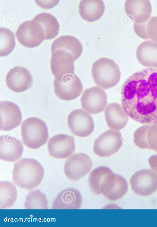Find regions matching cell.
<instances>
[{
  "instance_id": "83f0119b",
  "label": "cell",
  "mask_w": 157,
  "mask_h": 227,
  "mask_svg": "<svg viewBox=\"0 0 157 227\" xmlns=\"http://www.w3.org/2000/svg\"><path fill=\"white\" fill-rule=\"evenodd\" d=\"M17 197L16 187L12 182L2 181L0 182V209H4L12 207Z\"/></svg>"
},
{
  "instance_id": "2e32d148",
  "label": "cell",
  "mask_w": 157,
  "mask_h": 227,
  "mask_svg": "<svg viewBox=\"0 0 157 227\" xmlns=\"http://www.w3.org/2000/svg\"><path fill=\"white\" fill-rule=\"evenodd\" d=\"M1 131H9L19 126L22 117L21 111L15 103L9 101L0 102Z\"/></svg>"
},
{
  "instance_id": "4316f807",
  "label": "cell",
  "mask_w": 157,
  "mask_h": 227,
  "mask_svg": "<svg viewBox=\"0 0 157 227\" xmlns=\"http://www.w3.org/2000/svg\"><path fill=\"white\" fill-rule=\"evenodd\" d=\"M133 29L136 34L141 38L157 43V16H151L147 21L143 24L134 23Z\"/></svg>"
},
{
  "instance_id": "3957f363",
  "label": "cell",
  "mask_w": 157,
  "mask_h": 227,
  "mask_svg": "<svg viewBox=\"0 0 157 227\" xmlns=\"http://www.w3.org/2000/svg\"><path fill=\"white\" fill-rule=\"evenodd\" d=\"M91 73L95 84L105 89L116 85L121 76L117 65L112 60L106 57L101 58L94 63Z\"/></svg>"
},
{
  "instance_id": "d4e9b609",
  "label": "cell",
  "mask_w": 157,
  "mask_h": 227,
  "mask_svg": "<svg viewBox=\"0 0 157 227\" xmlns=\"http://www.w3.org/2000/svg\"><path fill=\"white\" fill-rule=\"evenodd\" d=\"M38 22L43 28L45 40H50L57 36L59 30V25L53 15L46 12L38 14L33 19Z\"/></svg>"
},
{
  "instance_id": "ac0fdd59",
  "label": "cell",
  "mask_w": 157,
  "mask_h": 227,
  "mask_svg": "<svg viewBox=\"0 0 157 227\" xmlns=\"http://www.w3.org/2000/svg\"><path fill=\"white\" fill-rule=\"evenodd\" d=\"M133 140L139 148L153 150L157 152V123L138 128L134 133Z\"/></svg>"
},
{
  "instance_id": "8992f818",
  "label": "cell",
  "mask_w": 157,
  "mask_h": 227,
  "mask_svg": "<svg viewBox=\"0 0 157 227\" xmlns=\"http://www.w3.org/2000/svg\"><path fill=\"white\" fill-rule=\"evenodd\" d=\"M83 88L80 80L74 73L65 75L60 79L54 78V93L60 100L69 101L75 99L81 94Z\"/></svg>"
},
{
  "instance_id": "d6986e66",
  "label": "cell",
  "mask_w": 157,
  "mask_h": 227,
  "mask_svg": "<svg viewBox=\"0 0 157 227\" xmlns=\"http://www.w3.org/2000/svg\"><path fill=\"white\" fill-rule=\"evenodd\" d=\"M124 7L126 14L135 24L144 23L151 16L152 7L149 0H126Z\"/></svg>"
},
{
  "instance_id": "7a4b0ae2",
  "label": "cell",
  "mask_w": 157,
  "mask_h": 227,
  "mask_svg": "<svg viewBox=\"0 0 157 227\" xmlns=\"http://www.w3.org/2000/svg\"><path fill=\"white\" fill-rule=\"evenodd\" d=\"M12 174L13 181L18 188L31 190L41 182L44 176V170L36 160L23 158L14 164Z\"/></svg>"
},
{
  "instance_id": "e0dca14e",
  "label": "cell",
  "mask_w": 157,
  "mask_h": 227,
  "mask_svg": "<svg viewBox=\"0 0 157 227\" xmlns=\"http://www.w3.org/2000/svg\"><path fill=\"white\" fill-rule=\"evenodd\" d=\"M23 151L20 140L14 136L3 135L0 136V159L7 162H15L21 157Z\"/></svg>"
},
{
  "instance_id": "5b68a950",
  "label": "cell",
  "mask_w": 157,
  "mask_h": 227,
  "mask_svg": "<svg viewBox=\"0 0 157 227\" xmlns=\"http://www.w3.org/2000/svg\"><path fill=\"white\" fill-rule=\"evenodd\" d=\"M15 34L19 42L27 48L36 47L45 40L43 28L38 22L33 19L21 23Z\"/></svg>"
},
{
  "instance_id": "9a60e30c",
  "label": "cell",
  "mask_w": 157,
  "mask_h": 227,
  "mask_svg": "<svg viewBox=\"0 0 157 227\" xmlns=\"http://www.w3.org/2000/svg\"><path fill=\"white\" fill-rule=\"evenodd\" d=\"M115 174L109 167H98L93 170L88 178V183L91 191L99 195L102 194L114 180Z\"/></svg>"
},
{
  "instance_id": "5bb4252c",
  "label": "cell",
  "mask_w": 157,
  "mask_h": 227,
  "mask_svg": "<svg viewBox=\"0 0 157 227\" xmlns=\"http://www.w3.org/2000/svg\"><path fill=\"white\" fill-rule=\"evenodd\" d=\"M51 53L50 68L55 78L60 79L65 75L74 73L75 61L70 53L61 50H55Z\"/></svg>"
},
{
  "instance_id": "44dd1931",
  "label": "cell",
  "mask_w": 157,
  "mask_h": 227,
  "mask_svg": "<svg viewBox=\"0 0 157 227\" xmlns=\"http://www.w3.org/2000/svg\"><path fill=\"white\" fill-rule=\"evenodd\" d=\"M104 113L107 124L111 129L120 131L127 124L129 116L118 103L108 104L105 109Z\"/></svg>"
},
{
  "instance_id": "cb8c5ba5",
  "label": "cell",
  "mask_w": 157,
  "mask_h": 227,
  "mask_svg": "<svg viewBox=\"0 0 157 227\" xmlns=\"http://www.w3.org/2000/svg\"><path fill=\"white\" fill-rule=\"evenodd\" d=\"M79 14L84 20L93 22L99 19L104 14L105 6L102 0H81L78 6Z\"/></svg>"
},
{
  "instance_id": "52a82bcc",
  "label": "cell",
  "mask_w": 157,
  "mask_h": 227,
  "mask_svg": "<svg viewBox=\"0 0 157 227\" xmlns=\"http://www.w3.org/2000/svg\"><path fill=\"white\" fill-rule=\"evenodd\" d=\"M122 144L121 133L118 131L109 129L96 139L93 151L100 157H108L117 152Z\"/></svg>"
},
{
  "instance_id": "f546056e",
  "label": "cell",
  "mask_w": 157,
  "mask_h": 227,
  "mask_svg": "<svg viewBox=\"0 0 157 227\" xmlns=\"http://www.w3.org/2000/svg\"><path fill=\"white\" fill-rule=\"evenodd\" d=\"M15 46V37L10 29L0 28V56L4 57L10 54Z\"/></svg>"
},
{
  "instance_id": "7402d4cb",
  "label": "cell",
  "mask_w": 157,
  "mask_h": 227,
  "mask_svg": "<svg viewBox=\"0 0 157 227\" xmlns=\"http://www.w3.org/2000/svg\"><path fill=\"white\" fill-rule=\"evenodd\" d=\"M136 56L143 66L157 68V43L150 40L143 42L137 48Z\"/></svg>"
},
{
  "instance_id": "ffe728a7",
  "label": "cell",
  "mask_w": 157,
  "mask_h": 227,
  "mask_svg": "<svg viewBox=\"0 0 157 227\" xmlns=\"http://www.w3.org/2000/svg\"><path fill=\"white\" fill-rule=\"evenodd\" d=\"M82 198L80 192L74 188H67L61 192L54 200L52 209H78L81 207Z\"/></svg>"
},
{
  "instance_id": "484cf974",
  "label": "cell",
  "mask_w": 157,
  "mask_h": 227,
  "mask_svg": "<svg viewBox=\"0 0 157 227\" xmlns=\"http://www.w3.org/2000/svg\"><path fill=\"white\" fill-rule=\"evenodd\" d=\"M128 188L126 180L121 175L115 174L114 180L102 194L109 200L116 201L126 194Z\"/></svg>"
},
{
  "instance_id": "4dcf8cb0",
  "label": "cell",
  "mask_w": 157,
  "mask_h": 227,
  "mask_svg": "<svg viewBox=\"0 0 157 227\" xmlns=\"http://www.w3.org/2000/svg\"><path fill=\"white\" fill-rule=\"evenodd\" d=\"M148 162L151 170L157 174V154L150 156Z\"/></svg>"
},
{
  "instance_id": "603a6c76",
  "label": "cell",
  "mask_w": 157,
  "mask_h": 227,
  "mask_svg": "<svg viewBox=\"0 0 157 227\" xmlns=\"http://www.w3.org/2000/svg\"><path fill=\"white\" fill-rule=\"evenodd\" d=\"M56 50H64L70 53L75 61L80 56L83 48L77 38L67 35L59 37L53 41L51 45V52Z\"/></svg>"
},
{
  "instance_id": "7c38bea8",
  "label": "cell",
  "mask_w": 157,
  "mask_h": 227,
  "mask_svg": "<svg viewBox=\"0 0 157 227\" xmlns=\"http://www.w3.org/2000/svg\"><path fill=\"white\" fill-rule=\"evenodd\" d=\"M49 155L57 159H65L75 152V144L73 136L65 134H59L51 138L48 143Z\"/></svg>"
},
{
  "instance_id": "8fae6325",
  "label": "cell",
  "mask_w": 157,
  "mask_h": 227,
  "mask_svg": "<svg viewBox=\"0 0 157 227\" xmlns=\"http://www.w3.org/2000/svg\"><path fill=\"white\" fill-rule=\"evenodd\" d=\"M80 101L82 108L90 114H98L103 111L107 104L105 91L97 86L85 89Z\"/></svg>"
},
{
  "instance_id": "ba28073f",
  "label": "cell",
  "mask_w": 157,
  "mask_h": 227,
  "mask_svg": "<svg viewBox=\"0 0 157 227\" xmlns=\"http://www.w3.org/2000/svg\"><path fill=\"white\" fill-rule=\"evenodd\" d=\"M130 184L136 194L144 197L151 195L157 190V174L152 170H140L132 176Z\"/></svg>"
},
{
  "instance_id": "9c48e42d",
  "label": "cell",
  "mask_w": 157,
  "mask_h": 227,
  "mask_svg": "<svg viewBox=\"0 0 157 227\" xmlns=\"http://www.w3.org/2000/svg\"><path fill=\"white\" fill-rule=\"evenodd\" d=\"M92 166V162L87 155L82 153L74 154L65 161V175L70 180L77 181L86 176Z\"/></svg>"
},
{
  "instance_id": "30bf717a",
  "label": "cell",
  "mask_w": 157,
  "mask_h": 227,
  "mask_svg": "<svg viewBox=\"0 0 157 227\" xmlns=\"http://www.w3.org/2000/svg\"><path fill=\"white\" fill-rule=\"evenodd\" d=\"M67 123L71 132L81 137L89 135L94 128L92 117L88 112L81 109L71 112L67 117Z\"/></svg>"
},
{
  "instance_id": "f1b7e54d",
  "label": "cell",
  "mask_w": 157,
  "mask_h": 227,
  "mask_svg": "<svg viewBox=\"0 0 157 227\" xmlns=\"http://www.w3.org/2000/svg\"><path fill=\"white\" fill-rule=\"evenodd\" d=\"M49 202L46 196L39 190L30 192L25 198V209H48Z\"/></svg>"
},
{
  "instance_id": "277c9868",
  "label": "cell",
  "mask_w": 157,
  "mask_h": 227,
  "mask_svg": "<svg viewBox=\"0 0 157 227\" xmlns=\"http://www.w3.org/2000/svg\"><path fill=\"white\" fill-rule=\"evenodd\" d=\"M22 140L27 147L37 149L44 145L48 139V130L45 123L36 117L25 120L21 126Z\"/></svg>"
},
{
  "instance_id": "4fadbf2b",
  "label": "cell",
  "mask_w": 157,
  "mask_h": 227,
  "mask_svg": "<svg viewBox=\"0 0 157 227\" xmlns=\"http://www.w3.org/2000/svg\"><path fill=\"white\" fill-rule=\"evenodd\" d=\"M33 77L29 71L23 67L16 66L7 72L6 77L7 86L15 92H21L32 86Z\"/></svg>"
},
{
  "instance_id": "6da1fadb",
  "label": "cell",
  "mask_w": 157,
  "mask_h": 227,
  "mask_svg": "<svg viewBox=\"0 0 157 227\" xmlns=\"http://www.w3.org/2000/svg\"><path fill=\"white\" fill-rule=\"evenodd\" d=\"M121 105L133 120L157 123V69L147 68L130 76L122 87Z\"/></svg>"
}]
</instances>
